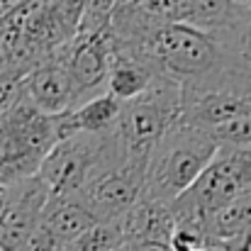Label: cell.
Returning a JSON list of instances; mask_svg holds the SVG:
<instances>
[{"label": "cell", "mask_w": 251, "mask_h": 251, "mask_svg": "<svg viewBox=\"0 0 251 251\" xmlns=\"http://www.w3.org/2000/svg\"><path fill=\"white\" fill-rule=\"evenodd\" d=\"M125 237L120 220H98L78 239L66 244V251H122Z\"/></svg>", "instance_id": "5bb4252c"}, {"label": "cell", "mask_w": 251, "mask_h": 251, "mask_svg": "<svg viewBox=\"0 0 251 251\" xmlns=\"http://www.w3.org/2000/svg\"><path fill=\"white\" fill-rule=\"evenodd\" d=\"M27 0H0V20L7 17L10 12H15L20 5H25Z\"/></svg>", "instance_id": "603a6c76"}, {"label": "cell", "mask_w": 251, "mask_h": 251, "mask_svg": "<svg viewBox=\"0 0 251 251\" xmlns=\"http://www.w3.org/2000/svg\"><path fill=\"white\" fill-rule=\"evenodd\" d=\"M144 193V168L125 166L115 168L98 180H93L83 193V202L95 215V220H120Z\"/></svg>", "instance_id": "52a82bcc"}, {"label": "cell", "mask_w": 251, "mask_h": 251, "mask_svg": "<svg viewBox=\"0 0 251 251\" xmlns=\"http://www.w3.org/2000/svg\"><path fill=\"white\" fill-rule=\"evenodd\" d=\"M180 0H144L139 10L154 22V25H173Z\"/></svg>", "instance_id": "d6986e66"}, {"label": "cell", "mask_w": 251, "mask_h": 251, "mask_svg": "<svg viewBox=\"0 0 251 251\" xmlns=\"http://www.w3.org/2000/svg\"><path fill=\"white\" fill-rule=\"evenodd\" d=\"M98 220L88 210L81 195H64V198H49L39 225L61 244H71L78 239L88 227H93Z\"/></svg>", "instance_id": "7c38bea8"}, {"label": "cell", "mask_w": 251, "mask_h": 251, "mask_svg": "<svg viewBox=\"0 0 251 251\" xmlns=\"http://www.w3.org/2000/svg\"><path fill=\"white\" fill-rule=\"evenodd\" d=\"M25 78H27V74L20 71V69L5 66V69L0 71V117L20 100Z\"/></svg>", "instance_id": "ac0fdd59"}, {"label": "cell", "mask_w": 251, "mask_h": 251, "mask_svg": "<svg viewBox=\"0 0 251 251\" xmlns=\"http://www.w3.org/2000/svg\"><path fill=\"white\" fill-rule=\"evenodd\" d=\"M112 15H115V0H85L76 34L105 32L112 22Z\"/></svg>", "instance_id": "2e32d148"}, {"label": "cell", "mask_w": 251, "mask_h": 251, "mask_svg": "<svg viewBox=\"0 0 251 251\" xmlns=\"http://www.w3.org/2000/svg\"><path fill=\"white\" fill-rule=\"evenodd\" d=\"M251 115V74L242 69H222L212 76L180 83L178 120L198 129L215 127Z\"/></svg>", "instance_id": "277c9868"}, {"label": "cell", "mask_w": 251, "mask_h": 251, "mask_svg": "<svg viewBox=\"0 0 251 251\" xmlns=\"http://www.w3.org/2000/svg\"><path fill=\"white\" fill-rule=\"evenodd\" d=\"M66 47V44H64ZM61 47V49H64ZM61 49H56L47 61L34 66L25 78V95L27 100L44 115L54 117L78 105V93L71 81V74L64 64Z\"/></svg>", "instance_id": "ba28073f"}, {"label": "cell", "mask_w": 251, "mask_h": 251, "mask_svg": "<svg viewBox=\"0 0 251 251\" xmlns=\"http://www.w3.org/2000/svg\"><path fill=\"white\" fill-rule=\"evenodd\" d=\"M247 190H251V144L217 147L200 178L178 198L207 217Z\"/></svg>", "instance_id": "5b68a950"}, {"label": "cell", "mask_w": 251, "mask_h": 251, "mask_svg": "<svg viewBox=\"0 0 251 251\" xmlns=\"http://www.w3.org/2000/svg\"><path fill=\"white\" fill-rule=\"evenodd\" d=\"M122 251H171V247L164 242H134V244H125Z\"/></svg>", "instance_id": "7402d4cb"}, {"label": "cell", "mask_w": 251, "mask_h": 251, "mask_svg": "<svg viewBox=\"0 0 251 251\" xmlns=\"http://www.w3.org/2000/svg\"><path fill=\"white\" fill-rule=\"evenodd\" d=\"M132 59L147 64L154 76L171 78L178 85L212 76L222 69H237L220 37L178 22L154 29Z\"/></svg>", "instance_id": "6da1fadb"}, {"label": "cell", "mask_w": 251, "mask_h": 251, "mask_svg": "<svg viewBox=\"0 0 251 251\" xmlns=\"http://www.w3.org/2000/svg\"><path fill=\"white\" fill-rule=\"evenodd\" d=\"M49 202V188L34 176L12 183V198L0 217V251H15L39 225Z\"/></svg>", "instance_id": "9c48e42d"}, {"label": "cell", "mask_w": 251, "mask_h": 251, "mask_svg": "<svg viewBox=\"0 0 251 251\" xmlns=\"http://www.w3.org/2000/svg\"><path fill=\"white\" fill-rule=\"evenodd\" d=\"M220 247L225 251H251V227L244 229L239 237H234V239H229V242H222Z\"/></svg>", "instance_id": "44dd1931"}, {"label": "cell", "mask_w": 251, "mask_h": 251, "mask_svg": "<svg viewBox=\"0 0 251 251\" xmlns=\"http://www.w3.org/2000/svg\"><path fill=\"white\" fill-rule=\"evenodd\" d=\"M217 147L220 144L210 132L176 120L149 154L142 195L173 202L200 178V173L212 161Z\"/></svg>", "instance_id": "7a4b0ae2"}, {"label": "cell", "mask_w": 251, "mask_h": 251, "mask_svg": "<svg viewBox=\"0 0 251 251\" xmlns=\"http://www.w3.org/2000/svg\"><path fill=\"white\" fill-rule=\"evenodd\" d=\"M83 2L85 0H44V7L61 25V29L74 39L76 37V29H78V22H81Z\"/></svg>", "instance_id": "e0dca14e"}, {"label": "cell", "mask_w": 251, "mask_h": 251, "mask_svg": "<svg viewBox=\"0 0 251 251\" xmlns=\"http://www.w3.org/2000/svg\"><path fill=\"white\" fill-rule=\"evenodd\" d=\"M125 244L134 242H164L168 244L171 232L176 227V217L171 212V205L161 200H151L142 195L122 217H120Z\"/></svg>", "instance_id": "8fae6325"}, {"label": "cell", "mask_w": 251, "mask_h": 251, "mask_svg": "<svg viewBox=\"0 0 251 251\" xmlns=\"http://www.w3.org/2000/svg\"><path fill=\"white\" fill-rule=\"evenodd\" d=\"M7 66V59H5V54H0V71Z\"/></svg>", "instance_id": "cb8c5ba5"}, {"label": "cell", "mask_w": 251, "mask_h": 251, "mask_svg": "<svg viewBox=\"0 0 251 251\" xmlns=\"http://www.w3.org/2000/svg\"><path fill=\"white\" fill-rule=\"evenodd\" d=\"M249 12L251 0H180L176 22L207 34H222L234 29Z\"/></svg>", "instance_id": "30bf717a"}, {"label": "cell", "mask_w": 251, "mask_h": 251, "mask_svg": "<svg viewBox=\"0 0 251 251\" xmlns=\"http://www.w3.org/2000/svg\"><path fill=\"white\" fill-rule=\"evenodd\" d=\"M61 56L71 74V81L76 85L78 105L93 95L105 93V78L115 59L112 37L107 29L98 34H76L61 49Z\"/></svg>", "instance_id": "8992f818"}, {"label": "cell", "mask_w": 251, "mask_h": 251, "mask_svg": "<svg viewBox=\"0 0 251 251\" xmlns=\"http://www.w3.org/2000/svg\"><path fill=\"white\" fill-rule=\"evenodd\" d=\"M56 249H61V244L42 225H37L15 251H56Z\"/></svg>", "instance_id": "ffe728a7"}, {"label": "cell", "mask_w": 251, "mask_h": 251, "mask_svg": "<svg viewBox=\"0 0 251 251\" xmlns=\"http://www.w3.org/2000/svg\"><path fill=\"white\" fill-rule=\"evenodd\" d=\"M180 115V85L164 76H154L151 85L134 100L122 102L117 120V139L129 166L144 168L149 154L168 127Z\"/></svg>", "instance_id": "3957f363"}, {"label": "cell", "mask_w": 251, "mask_h": 251, "mask_svg": "<svg viewBox=\"0 0 251 251\" xmlns=\"http://www.w3.org/2000/svg\"><path fill=\"white\" fill-rule=\"evenodd\" d=\"M225 42V47L229 49L237 69L242 71H249L251 74V12L229 32H222V34H215Z\"/></svg>", "instance_id": "9a60e30c"}, {"label": "cell", "mask_w": 251, "mask_h": 251, "mask_svg": "<svg viewBox=\"0 0 251 251\" xmlns=\"http://www.w3.org/2000/svg\"><path fill=\"white\" fill-rule=\"evenodd\" d=\"M154 81V74L147 64L132 59V56H122L115 54L107 78H105V93L112 95L120 102L134 100L137 95H142Z\"/></svg>", "instance_id": "4fadbf2b"}]
</instances>
